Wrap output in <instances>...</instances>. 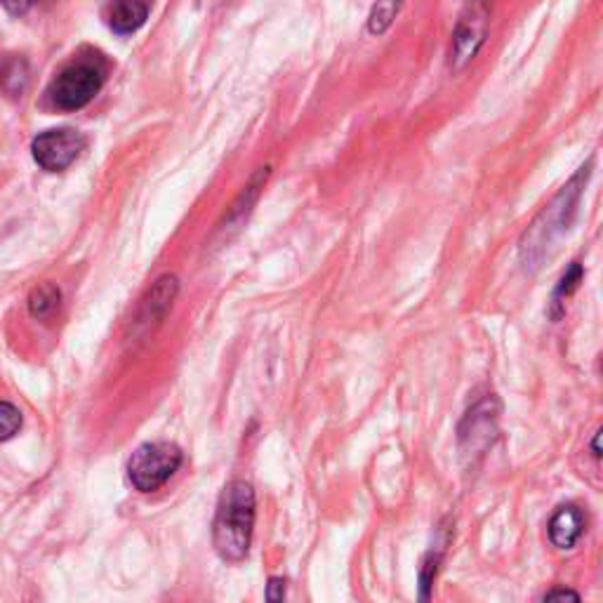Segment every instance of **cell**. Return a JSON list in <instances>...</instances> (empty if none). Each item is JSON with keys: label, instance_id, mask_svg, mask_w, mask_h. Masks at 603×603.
Instances as JSON below:
<instances>
[{"label": "cell", "instance_id": "cell-12", "mask_svg": "<svg viewBox=\"0 0 603 603\" xmlns=\"http://www.w3.org/2000/svg\"><path fill=\"white\" fill-rule=\"evenodd\" d=\"M29 83V69L24 59H5L3 67H0V86L5 88L10 94H22Z\"/></svg>", "mask_w": 603, "mask_h": 603}, {"label": "cell", "instance_id": "cell-8", "mask_svg": "<svg viewBox=\"0 0 603 603\" xmlns=\"http://www.w3.org/2000/svg\"><path fill=\"white\" fill-rule=\"evenodd\" d=\"M584 524L587 518L582 510L576 507V504H566V507H561L549 521V540L559 549L576 547V543L584 533Z\"/></svg>", "mask_w": 603, "mask_h": 603}, {"label": "cell", "instance_id": "cell-7", "mask_svg": "<svg viewBox=\"0 0 603 603\" xmlns=\"http://www.w3.org/2000/svg\"><path fill=\"white\" fill-rule=\"evenodd\" d=\"M498 429V403L493 399H483L471 409L460 427L462 444L469 442V450L485 448L493 442Z\"/></svg>", "mask_w": 603, "mask_h": 603}, {"label": "cell", "instance_id": "cell-18", "mask_svg": "<svg viewBox=\"0 0 603 603\" xmlns=\"http://www.w3.org/2000/svg\"><path fill=\"white\" fill-rule=\"evenodd\" d=\"M599 438H601V434H596V436H594V458H601V450H599Z\"/></svg>", "mask_w": 603, "mask_h": 603}, {"label": "cell", "instance_id": "cell-6", "mask_svg": "<svg viewBox=\"0 0 603 603\" xmlns=\"http://www.w3.org/2000/svg\"><path fill=\"white\" fill-rule=\"evenodd\" d=\"M488 20H491V10L488 5H467L458 26L453 31L448 64L453 69H462L477 57L481 45L488 36Z\"/></svg>", "mask_w": 603, "mask_h": 603}, {"label": "cell", "instance_id": "cell-15", "mask_svg": "<svg viewBox=\"0 0 603 603\" xmlns=\"http://www.w3.org/2000/svg\"><path fill=\"white\" fill-rule=\"evenodd\" d=\"M397 12H399V5H394V3H384V5L372 8L370 20H368V29L372 31V34H382V31L389 29L391 20L397 18Z\"/></svg>", "mask_w": 603, "mask_h": 603}, {"label": "cell", "instance_id": "cell-14", "mask_svg": "<svg viewBox=\"0 0 603 603\" xmlns=\"http://www.w3.org/2000/svg\"><path fill=\"white\" fill-rule=\"evenodd\" d=\"M22 427V413L12 403L0 401V442H8Z\"/></svg>", "mask_w": 603, "mask_h": 603}, {"label": "cell", "instance_id": "cell-17", "mask_svg": "<svg viewBox=\"0 0 603 603\" xmlns=\"http://www.w3.org/2000/svg\"><path fill=\"white\" fill-rule=\"evenodd\" d=\"M545 603H582L580 601V594L573 592V590H566V587H561V590H554L547 594Z\"/></svg>", "mask_w": 603, "mask_h": 603}, {"label": "cell", "instance_id": "cell-16", "mask_svg": "<svg viewBox=\"0 0 603 603\" xmlns=\"http://www.w3.org/2000/svg\"><path fill=\"white\" fill-rule=\"evenodd\" d=\"M267 603H286V580L271 578L267 584Z\"/></svg>", "mask_w": 603, "mask_h": 603}, {"label": "cell", "instance_id": "cell-1", "mask_svg": "<svg viewBox=\"0 0 603 603\" xmlns=\"http://www.w3.org/2000/svg\"><path fill=\"white\" fill-rule=\"evenodd\" d=\"M255 531V491L248 481H232L224 488L213 524V545L220 559L241 563L248 557Z\"/></svg>", "mask_w": 603, "mask_h": 603}, {"label": "cell", "instance_id": "cell-5", "mask_svg": "<svg viewBox=\"0 0 603 603\" xmlns=\"http://www.w3.org/2000/svg\"><path fill=\"white\" fill-rule=\"evenodd\" d=\"M86 137L74 127H59V130H45L34 142H31V154H34L36 163L47 172H62L67 170L71 163L83 154Z\"/></svg>", "mask_w": 603, "mask_h": 603}, {"label": "cell", "instance_id": "cell-2", "mask_svg": "<svg viewBox=\"0 0 603 603\" xmlns=\"http://www.w3.org/2000/svg\"><path fill=\"white\" fill-rule=\"evenodd\" d=\"M590 166L592 163H587L584 168H580V172L557 193V199H554L528 226L524 241H521V263L526 265V269H535L540 265L545 253L551 248V243L568 230L570 217H573L576 205L580 201L584 179L590 177Z\"/></svg>", "mask_w": 603, "mask_h": 603}, {"label": "cell", "instance_id": "cell-13", "mask_svg": "<svg viewBox=\"0 0 603 603\" xmlns=\"http://www.w3.org/2000/svg\"><path fill=\"white\" fill-rule=\"evenodd\" d=\"M582 281V267L580 265H573L568 271L563 279L559 281V288L557 292H554V319H559L561 316V300L568 298L570 292H573L578 288V283Z\"/></svg>", "mask_w": 603, "mask_h": 603}, {"label": "cell", "instance_id": "cell-10", "mask_svg": "<svg viewBox=\"0 0 603 603\" xmlns=\"http://www.w3.org/2000/svg\"><path fill=\"white\" fill-rule=\"evenodd\" d=\"M177 295V279L175 276H163L152 288L149 298L144 300V316L146 319H160L172 306V300Z\"/></svg>", "mask_w": 603, "mask_h": 603}, {"label": "cell", "instance_id": "cell-3", "mask_svg": "<svg viewBox=\"0 0 603 603\" xmlns=\"http://www.w3.org/2000/svg\"><path fill=\"white\" fill-rule=\"evenodd\" d=\"M107 62L100 55L76 57L64 67L47 88V100L59 111H78L88 107L107 80Z\"/></svg>", "mask_w": 603, "mask_h": 603}, {"label": "cell", "instance_id": "cell-11", "mask_svg": "<svg viewBox=\"0 0 603 603\" xmlns=\"http://www.w3.org/2000/svg\"><path fill=\"white\" fill-rule=\"evenodd\" d=\"M59 288L53 286V283H43L38 286L34 292H31V298H29V312L34 319H51L55 312H57V306H59Z\"/></svg>", "mask_w": 603, "mask_h": 603}, {"label": "cell", "instance_id": "cell-4", "mask_svg": "<svg viewBox=\"0 0 603 603\" xmlns=\"http://www.w3.org/2000/svg\"><path fill=\"white\" fill-rule=\"evenodd\" d=\"M182 460L185 455L175 444H144L127 462V479L139 493H154L175 477Z\"/></svg>", "mask_w": 603, "mask_h": 603}, {"label": "cell", "instance_id": "cell-9", "mask_svg": "<svg viewBox=\"0 0 603 603\" xmlns=\"http://www.w3.org/2000/svg\"><path fill=\"white\" fill-rule=\"evenodd\" d=\"M149 5L146 3H116L109 8V26L121 36L135 34V31L149 18Z\"/></svg>", "mask_w": 603, "mask_h": 603}]
</instances>
